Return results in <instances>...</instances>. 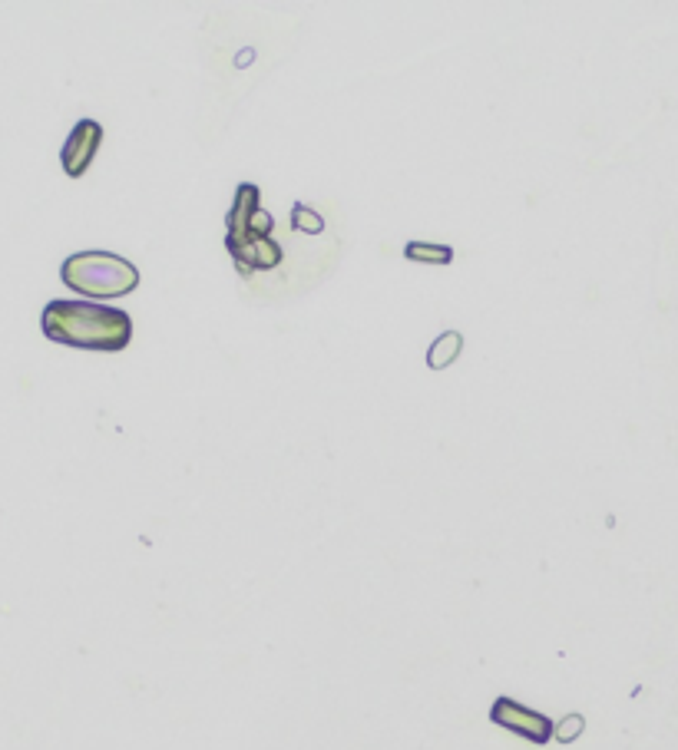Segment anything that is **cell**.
<instances>
[{
    "mask_svg": "<svg viewBox=\"0 0 678 750\" xmlns=\"http://www.w3.org/2000/svg\"><path fill=\"white\" fill-rule=\"evenodd\" d=\"M583 731H586V717L583 714H566L553 724V741L556 744H573V741L583 737Z\"/></svg>",
    "mask_w": 678,
    "mask_h": 750,
    "instance_id": "8",
    "label": "cell"
},
{
    "mask_svg": "<svg viewBox=\"0 0 678 750\" xmlns=\"http://www.w3.org/2000/svg\"><path fill=\"white\" fill-rule=\"evenodd\" d=\"M460 351H464V334H460V331L437 334L434 344L427 347V367H430V371H444V367L457 364Z\"/></svg>",
    "mask_w": 678,
    "mask_h": 750,
    "instance_id": "6",
    "label": "cell"
},
{
    "mask_svg": "<svg viewBox=\"0 0 678 750\" xmlns=\"http://www.w3.org/2000/svg\"><path fill=\"white\" fill-rule=\"evenodd\" d=\"M404 258L407 262H421V265H450L454 262V248L434 245V242H407Z\"/></svg>",
    "mask_w": 678,
    "mask_h": 750,
    "instance_id": "7",
    "label": "cell"
},
{
    "mask_svg": "<svg viewBox=\"0 0 678 750\" xmlns=\"http://www.w3.org/2000/svg\"><path fill=\"white\" fill-rule=\"evenodd\" d=\"M490 721L503 727V731H510L516 737H526L530 744H550L553 741V721L540 711L526 708V704L513 701V698H500L490 704Z\"/></svg>",
    "mask_w": 678,
    "mask_h": 750,
    "instance_id": "4",
    "label": "cell"
},
{
    "mask_svg": "<svg viewBox=\"0 0 678 750\" xmlns=\"http://www.w3.org/2000/svg\"><path fill=\"white\" fill-rule=\"evenodd\" d=\"M60 281L83 298L113 301L133 295L139 288V268L113 252H77L63 258Z\"/></svg>",
    "mask_w": 678,
    "mask_h": 750,
    "instance_id": "3",
    "label": "cell"
},
{
    "mask_svg": "<svg viewBox=\"0 0 678 750\" xmlns=\"http://www.w3.org/2000/svg\"><path fill=\"white\" fill-rule=\"evenodd\" d=\"M100 149H103V123H96V119H80V123L70 129L67 143H63V149H60L63 176L83 179Z\"/></svg>",
    "mask_w": 678,
    "mask_h": 750,
    "instance_id": "5",
    "label": "cell"
},
{
    "mask_svg": "<svg viewBox=\"0 0 678 750\" xmlns=\"http://www.w3.org/2000/svg\"><path fill=\"white\" fill-rule=\"evenodd\" d=\"M292 228L295 232H305V235H318V232H325V219H321L315 209H308L305 202H295L292 205Z\"/></svg>",
    "mask_w": 678,
    "mask_h": 750,
    "instance_id": "9",
    "label": "cell"
},
{
    "mask_svg": "<svg viewBox=\"0 0 678 750\" xmlns=\"http://www.w3.org/2000/svg\"><path fill=\"white\" fill-rule=\"evenodd\" d=\"M262 192H258L255 182H242L235 189V205L229 209V219H225V248H229L235 268L242 275H252V271H272L282 265V245L272 238V215H268L262 205Z\"/></svg>",
    "mask_w": 678,
    "mask_h": 750,
    "instance_id": "2",
    "label": "cell"
},
{
    "mask_svg": "<svg viewBox=\"0 0 678 750\" xmlns=\"http://www.w3.org/2000/svg\"><path fill=\"white\" fill-rule=\"evenodd\" d=\"M43 338L93 354H120L133 341V318L103 301L53 298L40 311Z\"/></svg>",
    "mask_w": 678,
    "mask_h": 750,
    "instance_id": "1",
    "label": "cell"
}]
</instances>
